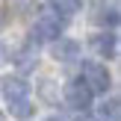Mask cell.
<instances>
[{
	"mask_svg": "<svg viewBox=\"0 0 121 121\" xmlns=\"http://www.w3.org/2000/svg\"><path fill=\"white\" fill-rule=\"evenodd\" d=\"M56 39H62V15H56L47 6L39 15V21H35L33 33H30V41H56Z\"/></svg>",
	"mask_w": 121,
	"mask_h": 121,
	"instance_id": "1",
	"label": "cell"
},
{
	"mask_svg": "<svg viewBox=\"0 0 121 121\" xmlns=\"http://www.w3.org/2000/svg\"><path fill=\"white\" fill-rule=\"evenodd\" d=\"M83 86L92 95H106L112 86V77L104 62H83Z\"/></svg>",
	"mask_w": 121,
	"mask_h": 121,
	"instance_id": "2",
	"label": "cell"
},
{
	"mask_svg": "<svg viewBox=\"0 0 121 121\" xmlns=\"http://www.w3.org/2000/svg\"><path fill=\"white\" fill-rule=\"evenodd\" d=\"M92 98H95V95L83 86V80H74V83L65 86V100H68V106L77 109V112H86L89 106H92Z\"/></svg>",
	"mask_w": 121,
	"mask_h": 121,
	"instance_id": "3",
	"label": "cell"
},
{
	"mask_svg": "<svg viewBox=\"0 0 121 121\" xmlns=\"http://www.w3.org/2000/svg\"><path fill=\"white\" fill-rule=\"evenodd\" d=\"M50 56L56 59V62H74V59L80 56V41H74V39H56L50 44Z\"/></svg>",
	"mask_w": 121,
	"mask_h": 121,
	"instance_id": "4",
	"label": "cell"
},
{
	"mask_svg": "<svg viewBox=\"0 0 121 121\" xmlns=\"http://www.w3.org/2000/svg\"><path fill=\"white\" fill-rule=\"evenodd\" d=\"M3 98H6V104L30 100V83H24L21 77H6L3 80Z\"/></svg>",
	"mask_w": 121,
	"mask_h": 121,
	"instance_id": "5",
	"label": "cell"
},
{
	"mask_svg": "<svg viewBox=\"0 0 121 121\" xmlns=\"http://www.w3.org/2000/svg\"><path fill=\"white\" fill-rule=\"evenodd\" d=\"M15 65H18V71H24V74L39 65V47H35V41H27V44L15 53Z\"/></svg>",
	"mask_w": 121,
	"mask_h": 121,
	"instance_id": "6",
	"label": "cell"
},
{
	"mask_svg": "<svg viewBox=\"0 0 121 121\" xmlns=\"http://www.w3.org/2000/svg\"><path fill=\"white\" fill-rule=\"evenodd\" d=\"M95 47H98V53L100 56H115V35H109V33H104V35H98L95 39Z\"/></svg>",
	"mask_w": 121,
	"mask_h": 121,
	"instance_id": "7",
	"label": "cell"
},
{
	"mask_svg": "<svg viewBox=\"0 0 121 121\" xmlns=\"http://www.w3.org/2000/svg\"><path fill=\"white\" fill-rule=\"evenodd\" d=\"M80 6H83V0H50V9L56 12H62V15H74V12H80Z\"/></svg>",
	"mask_w": 121,
	"mask_h": 121,
	"instance_id": "8",
	"label": "cell"
},
{
	"mask_svg": "<svg viewBox=\"0 0 121 121\" xmlns=\"http://www.w3.org/2000/svg\"><path fill=\"white\" fill-rule=\"evenodd\" d=\"M98 115H100V121H118V100L115 98L106 100V104L98 109Z\"/></svg>",
	"mask_w": 121,
	"mask_h": 121,
	"instance_id": "9",
	"label": "cell"
},
{
	"mask_svg": "<svg viewBox=\"0 0 121 121\" xmlns=\"http://www.w3.org/2000/svg\"><path fill=\"white\" fill-rule=\"evenodd\" d=\"M9 112H12V115H18V118H27L30 112H33V104H30V100H18V104H9Z\"/></svg>",
	"mask_w": 121,
	"mask_h": 121,
	"instance_id": "10",
	"label": "cell"
},
{
	"mask_svg": "<svg viewBox=\"0 0 121 121\" xmlns=\"http://www.w3.org/2000/svg\"><path fill=\"white\" fill-rule=\"evenodd\" d=\"M41 98H44V100H53V80H44V86H41Z\"/></svg>",
	"mask_w": 121,
	"mask_h": 121,
	"instance_id": "11",
	"label": "cell"
},
{
	"mask_svg": "<svg viewBox=\"0 0 121 121\" xmlns=\"http://www.w3.org/2000/svg\"><path fill=\"white\" fill-rule=\"evenodd\" d=\"M6 24H9V12H6V9H3V6H0V30H3V27H6Z\"/></svg>",
	"mask_w": 121,
	"mask_h": 121,
	"instance_id": "12",
	"label": "cell"
},
{
	"mask_svg": "<svg viewBox=\"0 0 121 121\" xmlns=\"http://www.w3.org/2000/svg\"><path fill=\"white\" fill-rule=\"evenodd\" d=\"M3 62H6V50L0 47V65H3Z\"/></svg>",
	"mask_w": 121,
	"mask_h": 121,
	"instance_id": "13",
	"label": "cell"
},
{
	"mask_svg": "<svg viewBox=\"0 0 121 121\" xmlns=\"http://www.w3.org/2000/svg\"><path fill=\"white\" fill-rule=\"evenodd\" d=\"M44 121H62V118H59V115H50V118H44Z\"/></svg>",
	"mask_w": 121,
	"mask_h": 121,
	"instance_id": "14",
	"label": "cell"
},
{
	"mask_svg": "<svg viewBox=\"0 0 121 121\" xmlns=\"http://www.w3.org/2000/svg\"><path fill=\"white\" fill-rule=\"evenodd\" d=\"M0 121H3V118H0Z\"/></svg>",
	"mask_w": 121,
	"mask_h": 121,
	"instance_id": "15",
	"label": "cell"
}]
</instances>
